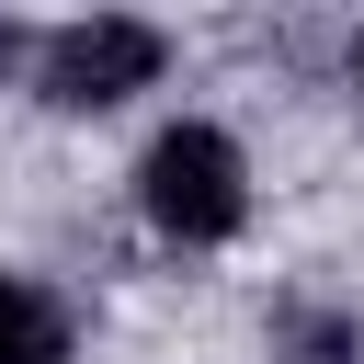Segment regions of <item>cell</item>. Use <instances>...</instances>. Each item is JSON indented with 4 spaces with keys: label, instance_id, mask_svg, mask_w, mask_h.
Returning <instances> with one entry per match:
<instances>
[{
    "label": "cell",
    "instance_id": "277c9868",
    "mask_svg": "<svg viewBox=\"0 0 364 364\" xmlns=\"http://www.w3.org/2000/svg\"><path fill=\"white\" fill-rule=\"evenodd\" d=\"M273 353H284V364H364V318H341V307H284V318H273Z\"/></svg>",
    "mask_w": 364,
    "mask_h": 364
},
{
    "label": "cell",
    "instance_id": "6da1fadb",
    "mask_svg": "<svg viewBox=\"0 0 364 364\" xmlns=\"http://www.w3.org/2000/svg\"><path fill=\"white\" fill-rule=\"evenodd\" d=\"M136 216L159 250H228L250 228V148L216 114H171L136 148Z\"/></svg>",
    "mask_w": 364,
    "mask_h": 364
},
{
    "label": "cell",
    "instance_id": "7a4b0ae2",
    "mask_svg": "<svg viewBox=\"0 0 364 364\" xmlns=\"http://www.w3.org/2000/svg\"><path fill=\"white\" fill-rule=\"evenodd\" d=\"M159 68H171V34L136 11H91V23L34 34V102L46 114H114V102L159 91Z\"/></svg>",
    "mask_w": 364,
    "mask_h": 364
},
{
    "label": "cell",
    "instance_id": "8992f818",
    "mask_svg": "<svg viewBox=\"0 0 364 364\" xmlns=\"http://www.w3.org/2000/svg\"><path fill=\"white\" fill-rule=\"evenodd\" d=\"M353 91H364V34H353Z\"/></svg>",
    "mask_w": 364,
    "mask_h": 364
},
{
    "label": "cell",
    "instance_id": "3957f363",
    "mask_svg": "<svg viewBox=\"0 0 364 364\" xmlns=\"http://www.w3.org/2000/svg\"><path fill=\"white\" fill-rule=\"evenodd\" d=\"M80 353V318L46 273H11L0 262V364H68Z\"/></svg>",
    "mask_w": 364,
    "mask_h": 364
},
{
    "label": "cell",
    "instance_id": "5b68a950",
    "mask_svg": "<svg viewBox=\"0 0 364 364\" xmlns=\"http://www.w3.org/2000/svg\"><path fill=\"white\" fill-rule=\"evenodd\" d=\"M11 68H34V34H23V23H0V80H11Z\"/></svg>",
    "mask_w": 364,
    "mask_h": 364
}]
</instances>
